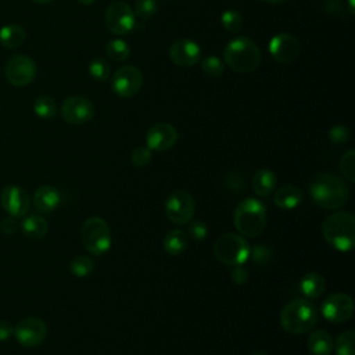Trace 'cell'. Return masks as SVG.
Wrapping results in <instances>:
<instances>
[{
	"label": "cell",
	"mask_w": 355,
	"mask_h": 355,
	"mask_svg": "<svg viewBox=\"0 0 355 355\" xmlns=\"http://www.w3.org/2000/svg\"><path fill=\"white\" fill-rule=\"evenodd\" d=\"M80 239L83 247L96 257L108 252L112 244L110 226L100 216H90L83 222Z\"/></svg>",
	"instance_id": "obj_6"
},
{
	"label": "cell",
	"mask_w": 355,
	"mask_h": 355,
	"mask_svg": "<svg viewBox=\"0 0 355 355\" xmlns=\"http://www.w3.org/2000/svg\"><path fill=\"white\" fill-rule=\"evenodd\" d=\"M226 65L236 72H252L261 64L259 47L248 37L239 36L232 39L223 49Z\"/></svg>",
	"instance_id": "obj_4"
},
{
	"label": "cell",
	"mask_w": 355,
	"mask_h": 355,
	"mask_svg": "<svg viewBox=\"0 0 355 355\" xmlns=\"http://www.w3.org/2000/svg\"><path fill=\"white\" fill-rule=\"evenodd\" d=\"M36 62L25 54L12 55L4 67L6 79L17 87L28 86L36 76Z\"/></svg>",
	"instance_id": "obj_11"
},
{
	"label": "cell",
	"mask_w": 355,
	"mask_h": 355,
	"mask_svg": "<svg viewBox=\"0 0 355 355\" xmlns=\"http://www.w3.org/2000/svg\"><path fill=\"white\" fill-rule=\"evenodd\" d=\"M61 202L60 191L53 186H40L33 194V204L40 212H51Z\"/></svg>",
	"instance_id": "obj_19"
},
{
	"label": "cell",
	"mask_w": 355,
	"mask_h": 355,
	"mask_svg": "<svg viewBox=\"0 0 355 355\" xmlns=\"http://www.w3.org/2000/svg\"><path fill=\"white\" fill-rule=\"evenodd\" d=\"M47 336L46 323L35 316H28L22 319L14 327L15 340L24 347H36L44 341Z\"/></svg>",
	"instance_id": "obj_14"
},
{
	"label": "cell",
	"mask_w": 355,
	"mask_h": 355,
	"mask_svg": "<svg viewBox=\"0 0 355 355\" xmlns=\"http://www.w3.org/2000/svg\"><path fill=\"white\" fill-rule=\"evenodd\" d=\"M189 245L187 234L180 229L169 230L162 240V247L169 255H180Z\"/></svg>",
	"instance_id": "obj_24"
},
{
	"label": "cell",
	"mask_w": 355,
	"mask_h": 355,
	"mask_svg": "<svg viewBox=\"0 0 355 355\" xmlns=\"http://www.w3.org/2000/svg\"><path fill=\"white\" fill-rule=\"evenodd\" d=\"M354 340H355L354 330H347V331L341 333L334 343L336 354L337 355H355Z\"/></svg>",
	"instance_id": "obj_31"
},
{
	"label": "cell",
	"mask_w": 355,
	"mask_h": 355,
	"mask_svg": "<svg viewBox=\"0 0 355 355\" xmlns=\"http://www.w3.org/2000/svg\"><path fill=\"white\" fill-rule=\"evenodd\" d=\"M250 257L252 258V261L258 265H266L268 262L272 261L273 252L272 250L265 245V244H257L252 250H250Z\"/></svg>",
	"instance_id": "obj_37"
},
{
	"label": "cell",
	"mask_w": 355,
	"mask_h": 355,
	"mask_svg": "<svg viewBox=\"0 0 355 355\" xmlns=\"http://www.w3.org/2000/svg\"><path fill=\"white\" fill-rule=\"evenodd\" d=\"M340 171L348 182H355V150L349 148L340 161Z\"/></svg>",
	"instance_id": "obj_34"
},
{
	"label": "cell",
	"mask_w": 355,
	"mask_h": 355,
	"mask_svg": "<svg viewBox=\"0 0 355 355\" xmlns=\"http://www.w3.org/2000/svg\"><path fill=\"white\" fill-rule=\"evenodd\" d=\"M22 232L31 240H40L49 232V223L43 216L29 215L22 220Z\"/></svg>",
	"instance_id": "obj_25"
},
{
	"label": "cell",
	"mask_w": 355,
	"mask_h": 355,
	"mask_svg": "<svg viewBox=\"0 0 355 355\" xmlns=\"http://www.w3.org/2000/svg\"><path fill=\"white\" fill-rule=\"evenodd\" d=\"M276 183H277L276 175L270 169H266V168L257 171L251 179L252 191L261 197L272 194L276 189Z\"/></svg>",
	"instance_id": "obj_21"
},
{
	"label": "cell",
	"mask_w": 355,
	"mask_h": 355,
	"mask_svg": "<svg viewBox=\"0 0 355 355\" xmlns=\"http://www.w3.org/2000/svg\"><path fill=\"white\" fill-rule=\"evenodd\" d=\"M157 1L155 0H136L135 3V14L141 19H148L157 12Z\"/></svg>",
	"instance_id": "obj_35"
},
{
	"label": "cell",
	"mask_w": 355,
	"mask_h": 355,
	"mask_svg": "<svg viewBox=\"0 0 355 355\" xmlns=\"http://www.w3.org/2000/svg\"><path fill=\"white\" fill-rule=\"evenodd\" d=\"M90 76L94 79V80H100V82H104L110 78V65L103 58H94L90 61L89 64V68H87Z\"/></svg>",
	"instance_id": "obj_33"
},
{
	"label": "cell",
	"mask_w": 355,
	"mask_h": 355,
	"mask_svg": "<svg viewBox=\"0 0 355 355\" xmlns=\"http://www.w3.org/2000/svg\"><path fill=\"white\" fill-rule=\"evenodd\" d=\"M141 86L143 73L135 65L121 67L111 76V89L116 96L122 98H129L137 94Z\"/></svg>",
	"instance_id": "obj_9"
},
{
	"label": "cell",
	"mask_w": 355,
	"mask_h": 355,
	"mask_svg": "<svg viewBox=\"0 0 355 355\" xmlns=\"http://www.w3.org/2000/svg\"><path fill=\"white\" fill-rule=\"evenodd\" d=\"M329 139L333 144H343L349 139V129L344 125H336L329 130Z\"/></svg>",
	"instance_id": "obj_38"
},
{
	"label": "cell",
	"mask_w": 355,
	"mask_h": 355,
	"mask_svg": "<svg viewBox=\"0 0 355 355\" xmlns=\"http://www.w3.org/2000/svg\"><path fill=\"white\" fill-rule=\"evenodd\" d=\"M220 24L227 31V32H232V33H237L241 31L243 28V17L241 14L237 11V10H233V8H229V10H225L220 15Z\"/></svg>",
	"instance_id": "obj_30"
},
{
	"label": "cell",
	"mask_w": 355,
	"mask_h": 355,
	"mask_svg": "<svg viewBox=\"0 0 355 355\" xmlns=\"http://www.w3.org/2000/svg\"><path fill=\"white\" fill-rule=\"evenodd\" d=\"M33 111L39 118L50 119V118H54L57 114V104L51 97L42 96L35 100Z\"/></svg>",
	"instance_id": "obj_28"
},
{
	"label": "cell",
	"mask_w": 355,
	"mask_h": 355,
	"mask_svg": "<svg viewBox=\"0 0 355 355\" xmlns=\"http://www.w3.org/2000/svg\"><path fill=\"white\" fill-rule=\"evenodd\" d=\"M178 130L173 125L159 122L153 125L146 133V144L151 151H168L178 141Z\"/></svg>",
	"instance_id": "obj_16"
},
{
	"label": "cell",
	"mask_w": 355,
	"mask_h": 355,
	"mask_svg": "<svg viewBox=\"0 0 355 355\" xmlns=\"http://www.w3.org/2000/svg\"><path fill=\"white\" fill-rule=\"evenodd\" d=\"M207 234H208V229L202 220H190L189 222V236L193 240L201 241L207 237Z\"/></svg>",
	"instance_id": "obj_39"
},
{
	"label": "cell",
	"mask_w": 355,
	"mask_h": 355,
	"mask_svg": "<svg viewBox=\"0 0 355 355\" xmlns=\"http://www.w3.org/2000/svg\"><path fill=\"white\" fill-rule=\"evenodd\" d=\"M233 220L239 233L245 237H255L266 226L265 205L257 198H245L237 204Z\"/></svg>",
	"instance_id": "obj_5"
},
{
	"label": "cell",
	"mask_w": 355,
	"mask_h": 355,
	"mask_svg": "<svg viewBox=\"0 0 355 355\" xmlns=\"http://www.w3.org/2000/svg\"><path fill=\"white\" fill-rule=\"evenodd\" d=\"M318 318L315 305L305 298H295L283 306L280 312V324L287 333L304 334L316 326Z\"/></svg>",
	"instance_id": "obj_3"
},
{
	"label": "cell",
	"mask_w": 355,
	"mask_h": 355,
	"mask_svg": "<svg viewBox=\"0 0 355 355\" xmlns=\"http://www.w3.org/2000/svg\"><path fill=\"white\" fill-rule=\"evenodd\" d=\"M201 69L205 75L211 76V78H216L220 76L225 71L223 62L219 57L216 55H207L201 60Z\"/></svg>",
	"instance_id": "obj_32"
},
{
	"label": "cell",
	"mask_w": 355,
	"mask_h": 355,
	"mask_svg": "<svg viewBox=\"0 0 355 355\" xmlns=\"http://www.w3.org/2000/svg\"><path fill=\"white\" fill-rule=\"evenodd\" d=\"M79 3H82V4H93V3H96L97 0H78Z\"/></svg>",
	"instance_id": "obj_45"
},
{
	"label": "cell",
	"mask_w": 355,
	"mask_h": 355,
	"mask_svg": "<svg viewBox=\"0 0 355 355\" xmlns=\"http://www.w3.org/2000/svg\"><path fill=\"white\" fill-rule=\"evenodd\" d=\"M250 355H268V354L263 352V351H261V349H258V351H252Z\"/></svg>",
	"instance_id": "obj_44"
},
{
	"label": "cell",
	"mask_w": 355,
	"mask_h": 355,
	"mask_svg": "<svg viewBox=\"0 0 355 355\" xmlns=\"http://www.w3.org/2000/svg\"><path fill=\"white\" fill-rule=\"evenodd\" d=\"M14 336V327L10 322L0 319V341H7Z\"/></svg>",
	"instance_id": "obj_41"
},
{
	"label": "cell",
	"mask_w": 355,
	"mask_h": 355,
	"mask_svg": "<svg viewBox=\"0 0 355 355\" xmlns=\"http://www.w3.org/2000/svg\"><path fill=\"white\" fill-rule=\"evenodd\" d=\"M324 279L316 272H309L300 280V290L306 298H319L324 293Z\"/></svg>",
	"instance_id": "obj_23"
},
{
	"label": "cell",
	"mask_w": 355,
	"mask_h": 355,
	"mask_svg": "<svg viewBox=\"0 0 355 355\" xmlns=\"http://www.w3.org/2000/svg\"><path fill=\"white\" fill-rule=\"evenodd\" d=\"M312 200L324 209H337L343 207L349 197L347 183L333 173H318L309 183Z\"/></svg>",
	"instance_id": "obj_1"
},
{
	"label": "cell",
	"mask_w": 355,
	"mask_h": 355,
	"mask_svg": "<svg viewBox=\"0 0 355 355\" xmlns=\"http://www.w3.org/2000/svg\"><path fill=\"white\" fill-rule=\"evenodd\" d=\"M230 277L236 284H244L248 280V270L243 265H236L233 266Z\"/></svg>",
	"instance_id": "obj_40"
},
{
	"label": "cell",
	"mask_w": 355,
	"mask_h": 355,
	"mask_svg": "<svg viewBox=\"0 0 355 355\" xmlns=\"http://www.w3.org/2000/svg\"><path fill=\"white\" fill-rule=\"evenodd\" d=\"M250 244L247 240L234 233H225L214 243L215 258L230 266L243 265L250 258Z\"/></svg>",
	"instance_id": "obj_7"
},
{
	"label": "cell",
	"mask_w": 355,
	"mask_h": 355,
	"mask_svg": "<svg viewBox=\"0 0 355 355\" xmlns=\"http://www.w3.org/2000/svg\"><path fill=\"white\" fill-rule=\"evenodd\" d=\"M196 212L194 198L184 190L172 191L165 201L166 218L175 225H187Z\"/></svg>",
	"instance_id": "obj_8"
},
{
	"label": "cell",
	"mask_w": 355,
	"mask_h": 355,
	"mask_svg": "<svg viewBox=\"0 0 355 355\" xmlns=\"http://www.w3.org/2000/svg\"><path fill=\"white\" fill-rule=\"evenodd\" d=\"M93 269H94V262L92 261V258L85 255L75 257L69 263V270L76 277H86L93 272Z\"/></svg>",
	"instance_id": "obj_29"
},
{
	"label": "cell",
	"mask_w": 355,
	"mask_h": 355,
	"mask_svg": "<svg viewBox=\"0 0 355 355\" xmlns=\"http://www.w3.org/2000/svg\"><path fill=\"white\" fill-rule=\"evenodd\" d=\"M17 218L12 216H6L1 220V232L6 234H14L17 230Z\"/></svg>",
	"instance_id": "obj_42"
},
{
	"label": "cell",
	"mask_w": 355,
	"mask_h": 355,
	"mask_svg": "<svg viewBox=\"0 0 355 355\" xmlns=\"http://www.w3.org/2000/svg\"><path fill=\"white\" fill-rule=\"evenodd\" d=\"M94 115L93 103L83 96H71L62 101L61 116L71 125H82L89 122Z\"/></svg>",
	"instance_id": "obj_13"
},
{
	"label": "cell",
	"mask_w": 355,
	"mask_h": 355,
	"mask_svg": "<svg viewBox=\"0 0 355 355\" xmlns=\"http://www.w3.org/2000/svg\"><path fill=\"white\" fill-rule=\"evenodd\" d=\"M35 3H39V4H47V3H51L53 0H32Z\"/></svg>",
	"instance_id": "obj_46"
},
{
	"label": "cell",
	"mask_w": 355,
	"mask_h": 355,
	"mask_svg": "<svg viewBox=\"0 0 355 355\" xmlns=\"http://www.w3.org/2000/svg\"><path fill=\"white\" fill-rule=\"evenodd\" d=\"M104 22L110 32L115 35H129L135 28V12L128 3L118 0L107 7Z\"/></svg>",
	"instance_id": "obj_10"
},
{
	"label": "cell",
	"mask_w": 355,
	"mask_h": 355,
	"mask_svg": "<svg viewBox=\"0 0 355 355\" xmlns=\"http://www.w3.org/2000/svg\"><path fill=\"white\" fill-rule=\"evenodd\" d=\"M301 46L295 36L290 33H277L269 42V53L275 61L280 64H290L300 55Z\"/></svg>",
	"instance_id": "obj_15"
},
{
	"label": "cell",
	"mask_w": 355,
	"mask_h": 355,
	"mask_svg": "<svg viewBox=\"0 0 355 355\" xmlns=\"http://www.w3.org/2000/svg\"><path fill=\"white\" fill-rule=\"evenodd\" d=\"M261 1L269 3V4H277V3H282V1H284V0H261Z\"/></svg>",
	"instance_id": "obj_43"
},
{
	"label": "cell",
	"mask_w": 355,
	"mask_h": 355,
	"mask_svg": "<svg viewBox=\"0 0 355 355\" xmlns=\"http://www.w3.org/2000/svg\"><path fill=\"white\" fill-rule=\"evenodd\" d=\"M1 207L12 218L24 216L29 209V196L28 193L15 184H8L1 190L0 196Z\"/></svg>",
	"instance_id": "obj_17"
},
{
	"label": "cell",
	"mask_w": 355,
	"mask_h": 355,
	"mask_svg": "<svg viewBox=\"0 0 355 355\" xmlns=\"http://www.w3.org/2000/svg\"><path fill=\"white\" fill-rule=\"evenodd\" d=\"M324 240L337 251L348 252L355 244V218L351 212L340 211L327 215L322 222Z\"/></svg>",
	"instance_id": "obj_2"
},
{
	"label": "cell",
	"mask_w": 355,
	"mask_h": 355,
	"mask_svg": "<svg viewBox=\"0 0 355 355\" xmlns=\"http://www.w3.org/2000/svg\"><path fill=\"white\" fill-rule=\"evenodd\" d=\"M306 345L312 355H330L334 349L333 337L324 330L312 331Z\"/></svg>",
	"instance_id": "obj_22"
},
{
	"label": "cell",
	"mask_w": 355,
	"mask_h": 355,
	"mask_svg": "<svg viewBox=\"0 0 355 355\" xmlns=\"http://www.w3.org/2000/svg\"><path fill=\"white\" fill-rule=\"evenodd\" d=\"M107 55L116 62L125 61L130 55V47L122 39H112L107 44Z\"/></svg>",
	"instance_id": "obj_27"
},
{
	"label": "cell",
	"mask_w": 355,
	"mask_h": 355,
	"mask_svg": "<svg viewBox=\"0 0 355 355\" xmlns=\"http://www.w3.org/2000/svg\"><path fill=\"white\" fill-rule=\"evenodd\" d=\"M201 49L190 39H179L169 47V57L179 67H193L200 61Z\"/></svg>",
	"instance_id": "obj_18"
},
{
	"label": "cell",
	"mask_w": 355,
	"mask_h": 355,
	"mask_svg": "<svg viewBox=\"0 0 355 355\" xmlns=\"http://www.w3.org/2000/svg\"><path fill=\"white\" fill-rule=\"evenodd\" d=\"M348 4H349V12L354 14V0H348Z\"/></svg>",
	"instance_id": "obj_47"
},
{
	"label": "cell",
	"mask_w": 355,
	"mask_h": 355,
	"mask_svg": "<svg viewBox=\"0 0 355 355\" xmlns=\"http://www.w3.org/2000/svg\"><path fill=\"white\" fill-rule=\"evenodd\" d=\"M354 313V301L348 294L334 293L322 302V315L333 323H343L351 319Z\"/></svg>",
	"instance_id": "obj_12"
},
{
	"label": "cell",
	"mask_w": 355,
	"mask_h": 355,
	"mask_svg": "<svg viewBox=\"0 0 355 355\" xmlns=\"http://www.w3.org/2000/svg\"><path fill=\"white\" fill-rule=\"evenodd\" d=\"M26 39V32L22 26L10 24L4 25L0 29V44L7 49H17L19 47Z\"/></svg>",
	"instance_id": "obj_26"
},
{
	"label": "cell",
	"mask_w": 355,
	"mask_h": 355,
	"mask_svg": "<svg viewBox=\"0 0 355 355\" xmlns=\"http://www.w3.org/2000/svg\"><path fill=\"white\" fill-rule=\"evenodd\" d=\"M302 191L291 184L282 186L275 191L273 202L282 209H294L302 202Z\"/></svg>",
	"instance_id": "obj_20"
},
{
	"label": "cell",
	"mask_w": 355,
	"mask_h": 355,
	"mask_svg": "<svg viewBox=\"0 0 355 355\" xmlns=\"http://www.w3.org/2000/svg\"><path fill=\"white\" fill-rule=\"evenodd\" d=\"M151 157H153V153L147 146H139L132 151L130 161L135 166L141 168V166H146L150 164Z\"/></svg>",
	"instance_id": "obj_36"
}]
</instances>
